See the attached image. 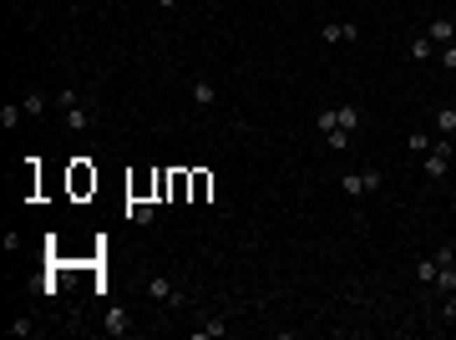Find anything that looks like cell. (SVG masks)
<instances>
[{"label":"cell","instance_id":"cell-2","mask_svg":"<svg viewBox=\"0 0 456 340\" xmlns=\"http://www.w3.org/2000/svg\"><path fill=\"white\" fill-rule=\"evenodd\" d=\"M315 127H319V132H330V127H345V132H360V107H355V102H340V107H324V112L315 117Z\"/></svg>","mask_w":456,"mask_h":340},{"label":"cell","instance_id":"cell-16","mask_svg":"<svg viewBox=\"0 0 456 340\" xmlns=\"http://www.w3.org/2000/svg\"><path fill=\"white\" fill-rule=\"evenodd\" d=\"M106 335H127V315L122 310H106Z\"/></svg>","mask_w":456,"mask_h":340},{"label":"cell","instance_id":"cell-6","mask_svg":"<svg viewBox=\"0 0 456 340\" xmlns=\"http://www.w3.org/2000/svg\"><path fill=\"white\" fill-rule=\"evenodd\" d=\"M147 294H152L158 305H178V290H172L167 274H152V280H147Z\"/></svg>","mask_w":456,"mask_h":340},{"label":"cell","instance_id":"cell-1","mask_svg":"<svg viewBox=\"0 0 456 340\" xmlns=\"http://www.w3.org/2000/svg\"><path fill=\"white\" fill-rule=\"evenodd\" d=\"M451 153H456L451 137H436V142H431V153L421 158V173H426L431 183H446V173H451Z\"/></svg>","mask_w":456,"mask_h":340},{"label":"cell","instance_id":"cell-9","mask_svg":"<svg viewBox=\"0 0 456 340\" xmlns=\"http://www.w3.org/2000/svg\"><path fill=\"white\" fill-rule=\"evenodd\" d=\"M213 102H219V87H213V81H193V107L208 112Z\"/></svg>","mask_w":456,"mask_h":340},{"label":"cell","instance_id":"cell-17","mask_svg":"<svg viewBox=\"0 0 456 340\" xmlns=\"http://www.w3.org/2000/svg\"><path fill=\"white\" fill-rule=\"evenodd\" d=\"M416 280H421V285H436V259H421V264H416Z\"/></svg>","mask_w":456,"mask_h":340},{"label":"cell","instance_id":"cell-11","mask_svg":"<svg viewBox=\"0 0 456 340\" xmlns=\"http://www.w3.org/2000/svg\"><path fill=\"white\" fill-rule=\"evenodd\" d=\"M431 142H436V137H431L426 127H416V132L406 137V147H410V153H416V158H426V153H431Z\"/></svg>","mask_w":456,"mask_h":340},{"label":"cell","instance_id":"cell-12","mask_svg":"<svg viewBox=\"0 0 456 340\" xmlns=\"http://www.w3.org/2000/svg\"><path fill=\"white\" fill-rule=\"evenodd\" d=\"M20 122H26V107H20V102H6V107H0V127L11 132V127H20Z\"/></svg>","mask_w":456,"mask_h":340},{"label":"cell","instance_id":"cell-7","mask_svg":"<svg viewBox=\"0 0 456 340\" xmlns=\"http://www.w3.org/2000/svg\"><path fill=\"white\" fill-rule=\"evenodd\" d=\"M61 117H67L71 132H86V127H92V107H86V102H71V107H61Z\"/></svg>","mask_w":456,"mask_h":340},{"label":"cell","instance_id":"cell-13","mask_svg":"<svg viewBox=\"0 0 456 340\" xmlns=\"http://www.w3.org/2000/svg\"><path fill=\"white\" fill-rule=\"evenodd\" d=\"M152 214H158V208H152L147 198H132V203H127V219H132V224H152Z\"/></svg>","mask_w":456,"mask_h":340},{"label":"cell","instance_id":"cell-3","mask_svg":"<svg viewBox=\"0 0 456 340\" xmlns=\"http://www.w3.org/2000/svg\"><path fill=\"white\" fill-rule=\"evenodd\" d=\"M380 183H385L380 168H360V173H345V178H340V193H345V198H365V193H375Z\"/></svg>","mask_w":456,"mask_h":340},{"label":"cell","instance_id":"cell-5","mask_svg":"<svg viewBox=\"0 0 456 340\" xmlns=\"http://www.w3.org/2000/svg\"><path fill=\"white\" fill-rule=\"evenodd\" d=\"M355 36H360L355 20H324L319 26V41H355Z\"/></svg>","mask_w":456,"mask_h":340},{"label":"cell","instance_id":"cell-4","mask_svg":"<svg viewBox=\"0 0 456 340\" xmlns=\"http://www.w3.org/2000/svg\"><path fill=\"white\" fill-rule=\"evenodd\" d=\"M426 36L436 41V46H451V41H456V20L451 15H431L426 20Z\"/></svg>","mask_w":456,"mask_h":340},{"label":"cell","instance_id":"cell-10","mask_svg":"<svg viewBox=\"0 0 456 340\" xmlns=\"http://www.w3.org/2000/svg\"><path fill=\"white\" fill-rule=\"evenodd\" d=\"M431 56H436V41H431V36L421 31L416 41H410V61H431Z\"/></svg>","mask_w":456,"mask_h":340},{"label":"cell","instance_id":"cell-20","mask_svg":"<svg viewBox=\"0 0 456 340\" xmlns=\"http://www.w3.org/2000/svg\"><path fill=\"white\" fill-rule=\"evenodd\" d=\"M436 56H441L446 72H456V41H451V46H436Z\"/></svg>","mask_w":456,"mask_h":340},{"label":"cell","instance_id":"cell-15","mask_svg":"<svg viewBox=\"0 0 456 340\" xmlns=\"http://www.w3.org/2000/svg\"><path fill=\"white\" fill-rule=\"evenodd\" d=\"M20 107H26V117H41V112H46V92H26Z\"/></svg>","mask_w":456,"mask_h":340},{"label":"cell","instance_id":"cell-24","mask_svg":"<svg viewBox=\"0 0 456 340\" xmlns=\"http://www.w3.org/2000/svg\"><path fill=\"white\" fill-rule=\"evenodd\" d=\"M446 183H451V193H456V168H451V173H446Z\"/></svg>","mask_w":456,"mask_h":340},{"label":"cell","instance_id":"cell-8","mask_svg":"<svg viewBox=\"0 0 456 340\" xmlns=\"http://www.w3.org/2000/svg\"><path fill=\"white\" fill-rule=\"evenodd\" d=\"M431 132H436V137H456V107H436V112H431Z\"/></svg>","mask_w":456,"mask_h":340},{"label":"cell","instance_id":"cell-21","mask_svg":"<svg viewBox=\"0 0 456 340\" xmlns=\"http://www.w3.org/2000/svg\"><path fill=\"white\" fill-rule=\"evenodd\" d=\"M71 102H81L76 87H61V92H56V107H71Z\"/></svg>","mask_w":456,"mask_h":340},{"label":"cell","instance_id":"cell-14","mask_svg":"<svg viewBox=\"0 0 456 340\" xmlns=\"http://www.w3.org/2000/svg\"><path fill=\"white\" fill-rule=\"evenodd\" d=\"M350 137H355V132H345V127H330V132H324L330 153H350Z\"/></svg>","mask_w":456,"mask_h":340},{"label":"cell","instance_id":"cell-19","mask_svg":"<svg viewBox=\"0 0 456 340\" xmlns=\"http://www.w3.org/2000/svg\"><path fill=\"white\" fill-rule=\"evenodd\" d=\"M11 335H20V340H26V335H36V320H31V315H20V320L11 325Z\"/></svg>","mask_w":456,"mask_h":340},{"label":"cell","instance_id":"cell-22","mask_svg":"<svg viewBox=\"0 0 456 340\" xmlns=\"http://www.w3.org/2000/svg\"><path fill=\"white\" fill-rule=\"evenodd\" d=\"M441 315H446V320L456 325V294H446V305H441Z\"/></svg>","mask_w":456,"mask_h":340},{"label":"cell","instance_id":"cell-18","mask_svg":"<svg viewBox=\"0 0 456 340\" xmlns=\"http://www.w3.org/2000/svg\"><path fill=\"white\" fill-rule=\"evenodd\" d=\"M86 188H97V173H86V163H76V193H86Z\"/></svg>","mask_w":456,"mask_h":340},{"label":"cell","instance_id":"cell-23","mask_svg":"<svg viewBox=\"0 0 456 340\" xmlns=\"http://www.w3.org/2000/svg\"><path fill=\"white\" fill-rule=\"evenodd\" d=\"M158 6H163V11H178V6H183V0H158Z\"/></svg>","mask_w":456,"mask_h":340}]
</instances>
